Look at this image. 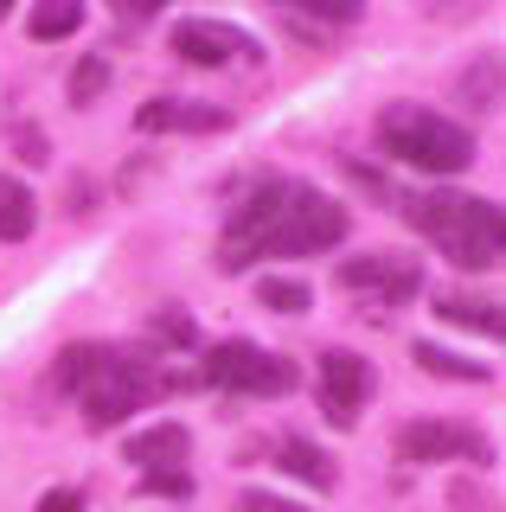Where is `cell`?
Listing matches in <instances>:
<instances>
[{"mask_svg":"<svg viewBox=\"0 0 506 512\" xmlns=\"http://www.w3.org/2000/svg\"><path fill=\"white\" fill-rule=\"evenodd\" d=\"M436 314L449 320V327H468V333H481V340H500V308H494V301L442 295V301H436Z\"/></svg>","mask_w":506,"mask_h":512,"instance_id":"obj_14","label":"cell"},{"mask_svg":"<svg viewBox=\"0 0 506 512\" xmlns=\"http://www.w3.org/2000/svg\"><path fill=\"white\" fill-rule=\"evenodd\" d=\"M340 237H346V205H334L314 186H289V199L276 212V231H270V250L276 256H314V250H334Z\"/></svg>","mask_w":506,"mask_h":512,"instance_id":"obj_5","label":"cell"},{"mask_svg":"<svg viewBox=\"0 0 506 512\" xmlns=\"http://www.w3.org/2000/svg\"><path fill=\"white\" fill-rule=\"evenodd\" d=\"M282 199H289V180H257V186L244 192V199L231 205L225 237H218V269H225V276L250 269L257 256H270V231H276Z\"/></svg>","mask_w":506,"mask_h":512,"instance_id":"obj_4","label":"cell"},{"mask_svg":"<svg viewBox=\"0 0 506 512\" xmlns=\"http://www.w3.org/2000/svg\"><path fill=\"white\" fill-rule=\"evenodd\" d=\"M186 448H193L186 423H154V429H141V436H129V461L141 474H161V468H180Z\"/></svg>","mask_w":506,"mask_h":512,"instance_id":"obj_12","label":"cell"},{"mask_svg":"<svg viewBox=\"0 0 506 512\" xmlns=\"http://www.w3.org/2000/svg\"><path fill=\"white\" fill-rule=\"evenodd\" d=\"M257 301H263V308H276V314H302V308H308V282H295V276H263V282H257Z\"/></svg>","mask_w":506,"mask_h":512,"instance_id":"obj_18","label":"cell"},{"mask_svg":"<svg viewBox=\"0 0 506 512\" xmlns=\"http://www.w3.org/2000/svg\"><path fill=\"white\" fill-rule=\"evenodd\" d=\"M77 26H84V7H77V0H39V7L26 13V32H33V39H71Z\"/></svg>","mask_w":506,"mask_h":512,"instance_id":"obj_16","label":"cell"},{"mask_svg":"<svg viewBox=\"0 0 506 512\" xmlns=\"http://www.w3.org/2000/svg\"><path fill=\"white\" fill-rule=\"evenodd\" d=\"M39 224V199L26 180H13V173H0V244H20V237H33Z\"/></svg>","mask_w":506,"mask_h":512,"instance_id":"obj_13","label":"cell"},{"mask_svg":"<svg viewBox=\"0 0 506 512\" xmlns=\"http://www.w3.org/2000/svg\"><path fill=\"white\" fill-rule=\"evenodd\" d=\"M237 512H308V506L276 500V493H244V500H237Z\"/></svg>","mask_w":506,"mask_h":512,"instance_id":"obj_22","label":"cell"},{"mask_svg":"<svg viewBox=\"0 0 506 512\" xmlns=\"http://www.w3.org/2000/svg\"><path fill=\"white\" fill-rule=\"evenodd\" d=\"M398 461L423 468V461H494V442L468 423H449V416H430V423H404L398 429Z\"/></svg>","mask_w":506,"mask_h":512,"instance_id":"obj_8","label":"cell"},{"mask_svg":"<svg viewBox=\"0 0 506 512\" xmlns=\"http://www.w3.org/2000/svg\"><path fill=\"white\" fill-rule=\"evenodd\" d=\"M39 512H84V493H77V487H52L39 500Z\"/></svg>","mask_w":506,"mask_h":512,"instance_id":"obj_23","label":"cell"},{"mask_svg":"<svg viewBox=\"0 0 506 512\" xmlns=\"http://www.w3.org/2000/svg\"><path fill=\"white\" fill-rule=\"evenodd\" d=\"M231 116L218 103H193V96H148V103L135 109V128H148V135H212V128H225Z\"/></svg>","mask_w":506,"mask_h":512,"instance_id":"obj_11","label":"cell"},{"mask_svg":"<svg viewBox=\"0 0 506 512\" xmlns=\"http://www.w3.org/2000/svg\"><path fill=\"white\" fill-rule=\"evenodd\" d=\"M340 288L359 295V301H372V308H404V301H417L423 269H417V256H398V250L346 256V263H340Z\"/></svg>","mask_w":506,"mask_h":512,"instance_id":"obj_7","label":"cell"},{"mask_svg":"<svg viewBox=\"0 0 506 512\" xmlns=\"http://www.w3.org/2000/svg\"><path fill=\"white\" fill-rule=\"evenodd\" d=\"M282 468H289L295 480H308V487H321V493L334 487V461H327L314 442H302V436H289V442H282Z\"/></svg>","mask_w":506,"mask_h":512,"instance_id":"obj_15","label":"cell"},{"mask_svg":"<svg viewBox=\"0 0 506 512\" xmlns=\"http://www.w3.org/2000/svg\"><path fill=\"white\" fill-rule=\"evenodd\" d=\"M410 224H417L455 269H494L500 263V205L494 199L423 192V199H410Z\"/></svg>","mask_w":506,"mask_h":512,"instance_id":"obj_2","label":"cell"},{"mask_svg":"<svg viewBox=\"0 0 506 512\" xmlns=\"http://www.w3.org/2000/svg\"><path fill=\"white\" fill-rule=\"evenodd\" d=\"M141 487H148V493H173V500H186V493H193V480H186L180 468H161V474H141Z\"/></svg>","mask_w":506,"mask_h":512,"instance_id":"obj_21","label":"cell"},{"mask_svg":"<svg viewBox=\"0 0 506 512\" xmlns=\"http://www.w3.org/2000/svg\"><path fill=\"white\" fill-rule=\"evenodd\" d=\"M366 397H372V365L359 359V352H346V346L321 352V410H327V423L353 429Z\"/></svg>","mask_w":506,"mask_h":512,"instance_id":"obj_9","label":"cell"},{"mask_svg":"<svg viewBox=\"0 0 506 512\" xmlns=\"http://www.w3.org/2000/svg\"><path fill=\"white\" fill-rule=\"evenodd\" d=\"M154 340H173V346H193L199 333H193V320H186L180 308H167V314H154Z\"/></svg>","mask_w":506,"mask_h":512,"instance_id":"obj_20","label":"cell"},{"mask_svg":"<svg viewBox=\"0 0 506 512\" xmlns=\"http://www.w3.org/2000/svg\"><path fill=\"white\" fill-rule=\"evenodd\" d=\"M58 384L84 404V423L90 429H116L129 423L141 404L167 391V372L148 359V352H116V346H65L58 352Z\"/></svg>","mask_w":506,"mask_h":512,"instance_id":"obj_1","label":"cell"},{"mask_svg":"<svg viewBox=\"0 0 506 512\" xmlns=\"http://www.w3.org/2000/svg\"><path fill=\"white\" fill-rule=\"evenodd\" d=\"M417 365L436 372V378H455V384H487L494 378L481 359H462V352H449V346H417Z\"/></svg>","mask_w":506,"mask_h":512,"instance_id":"obj_17","label":"cell"},{"mask_svg":"<svg viewBox=\"0 0 506 512\" xmlns=\"http://www.w3.org/2000/svg\"><path fill=\"white\" fill-rule=\"evenodd\" d=\"M173 52L186 64H231V58H257V39L225 20H180L173 26Z\"/></svg>","mask_w":506,"mask_h":512,"instance_id":"obj_10","label":"cell"},{"mask_svg":"<svg viewBox=\"0 0 506 512\" xmlns=\"http://www.w3.org/2000/svg\"><path fill=\"white\" fill-rule=\"evenodd\" d=\"M103 84H109V58H84V64H77V77H71V103H77V109L97 103Z\"/></svg>","mask_w":506,"mask_h":512,"instance_id":"obj_19","label":"cell"},{"mask_svg":"<svg viewBox=\"0 0 506 512\" xmlns=\"http://www.w3.org/2000/svg\"><path fill=\"white\" fill-rule=\"evenodd\" d=\"M378 148L391 160H404V167H417V173H462L474 160V135L462 122L423 109V103H391L378 116Z\"/></svg>","mask_w":506,"mask_h":512,"instance_id":"obj_3","label":"cell"},{"mask_svg":"<svg viewBox=\"0 0 506 512\" xmlns=\"http://www.w3.org/2000/svg\"><path fill=\"white\" fill-rule=\"evenodd\" d=\"M205 378L218 384V391H244V397H276L295 384V365L282 359V352H263L250 340H218L205 352Z\"/></svg>","mask_w":506,"mask_h":512,"instance_id":"obj_6","label":"cell"}]
</instances>
